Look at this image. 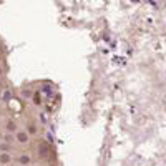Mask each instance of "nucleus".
Wrapping results in <instances>:
<instances>
[{
  "label": "nucleus",
  "mask_w": 166,
  "mask_h": 166,
  "mask_svg": "<svg viewBox=\"0 0 166 166\" xmlns=\"http://www.w3.org/2000/svg\"><path fill=\"white\" fill-rule=\"evenodd\" d=\"M0 153H12V145L0 141Z\"/></svg>",
  "instance_id": "6e6552de"
},
{
  "label": "nucleus",
  "mask_w": 166,
  "mask_h": 166,
  "mask_svg": "<svg viewBox=\"0 0 166 166\" xmlns=\"http://www.w3.org/2000/svg\"><path fill=\"white\" fill-rule=\"evenodd\" d=\"M0 75H2V68H0Z\"/></svg>",
  "instance_id": "9b49d317"
},
{
  "label": "nucleus",
  "mask_w": 166,
  "mask_h": 166,
  "mask_svg": "<svg viewBox=\"0 0 166 166\" xmlns=\"http://www.w3.org/2000/svg\"><path fill=\"white\" fill-rule=\"evenodd\" d=\"M52 166H55V165H52Z\"/></svg>",
  "instance_id": "ddd939ff"
},
{
  "label": "nucleus",
  "mask_w": 166,
  "mask_h": 166,
  "mask_svg": "<svg viewBox=\"0 0 166 166\" xmlns=\"http://www.w3.org/2000/svg\"><path fill=\"white\" fill-rule=\"evenodd\" d=\"M32 100H35V105H37V106H40V105H42V100H40V93H38V91H35V93H33Z\"/></svg>",
  "instance_id": "1a4fd4ad"
},
{
  "label": "nucleus",
  "mask_w": 166,
  "mask_h": 166,
  "mask_svg": "<svg viewBox=\"0 0 166 166\" xmlns=\"http://www.w3.org/2000/svg\"><path fill=\"white\" fill-rule=\"evenodd\" d=\"M48 155V145L45 141H40V146H38V156L40 158H45Z\"/></svg>",
  "instance_id": "423d86ee"
},
{
  "label": "nucleus",
  "mask_w": 166,
  "mask_h": 166,
  "mask_svg": "<svg viewBox=\"0 0 166 166\" xmlns=\"http://www.w3.org/2000/svg\"><path fill=\"white\" fill-rule=\"evenodd\" d=\"M15 161L18 166H30L32 165V155H28V153H20L18 156H15Z\"/></svg>",
  "instance_id": "7ed1b4c3"
},
{
  "label": "nucleus",
  "mask_w": 166,
  "mask_h": 166,
  "mask_svg": "<svg viewBox=\"0 0 166 166\" xmlns=\"http://www.w3.org/2000/svg\"><path fill=\"white\" fill-rule=\"evenodd\" d=\"M0 83H2V80H0Z\"/></svg>",
  "instance_id": "f8f14e48"
},
{
  "label": "nucleus",
  "mask_w": 166,
  "mask_h": 166,
  "mask_svg": "<svg viewBox=\"0 0 166 166\" xmlns=\"http://www.w3.org/2000/svg\"><path fill=\"white\" fill-rule=\"evenodd\" d=\"M23 130H25V131L28 133V135L30 136H37L38 135V126H37V123H35V121H27V125H25V128H23Z\"/></svg>",
  "instance_id": "39448f33"
},
{
  "label": "nucleus",
  "mask_w": 166,
  "mask_h": 166,
  "mask_svg": "<svg viewBox=\"0 0 166 166\" xmlns=\"http://www.w3.org/2000/svg\"><path fill=\"white\" fill-rule=\"evenodd\" d=\"M32 136L28 135L25 130H18V131L15 133V143L17 145H22V146H27L28 143H30Z\"/></svg>",
  "instance_id": "f03ea898"
},
{
  "label": "nucleus",
  "mask_w": 166,
  "mask_h": 166,
  "mask_svg": "<svg viewBox=\"0 0 166 166\" xmlns=\"http://www.w3.org/2000/svg\"><path fill=\"white\" fill-rule=\"evenodd\" d=\"M20 130L18 123H17L13 118H7L4 121V133H10V135H15L17 131Z\"/></svg>",
  "instance_id": "f257e3e1"
},
{
  "label": "nucleus",
  "mask_w": 166,
  "mask_h": 166,
  "mask_svg": "<svg viewBox=\"0 0 166 166\" xmlns=\"http://www.w3.org/2000/svg\"><path fill=\"white\" fill-rule=\"evenodd\" d=\"M2 139H4L5 143H8V145H13V143H15V135H10V133H4V135H2Z\"/></svg>",
  "instance_id": "0eeeda50"
},
{
  "label": "nucleus",
  "mask_w": 166,
  "mask_h": 166,
  "mask_svg": "<svg viewBox=\"0 0 166 166\" xmlns=\"http://www.w3.org/2000/svg\"><path fill=\"white\" fill-rule=\"evenodd\" d=\"M2 116H4V115H2V111H0V120H2Z\"/></svg>",
  "instance_id": "9d476101"
},
{
  "label": "nucleus",
  "mask_w": 166,
  "mask_h": 166,
  "mask_svg": "<svg viewBox=\"0 0 166 166\" xmlns=\"http://www.w3.org/2000/svg\"><path fill=\"white\" fill-rule=\"evenodd\" d=\"M15 161V156L12 153H0V166H10Z\"/></svg>",
  "instance_id": "20e7f679"
}]
</instances>
